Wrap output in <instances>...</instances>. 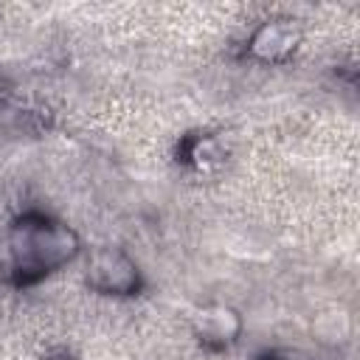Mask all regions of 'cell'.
<instances>
[{
  "label": "cell",
  "mask_w": 360,
  "mask_h": 360,
  "mask_svg": "<svg viewBox=\"0 0 360 360\" xmlns=\"http://www.w3.org/2000/svg\"><path fill=\"white\" fill-rule=\"evenodd\" d=\"M87 278H90L93 287H98L104 292H129L138 284L135 267L121 253H112V250H104L90 262V276Z\"/></svg>",
  "instance_id": "7a4b0ae2"
},
{
  "label": "cell",
  "mask_w": 360,
  "mask_h": 360,
  "mask_svg": "<svg viewBox=\"0 0 360 360\" xmlns=\"http://www.w3.org/2000/svg\"><path fill=\"white\" fill-rule=\"evenodd\" d=\"M76 250V239L68 228L45 219H22L11 233V253L22 273H48L68 262Z\"/></svg>",
  "instance_id": "6da1fadb"
}]
</instances>
